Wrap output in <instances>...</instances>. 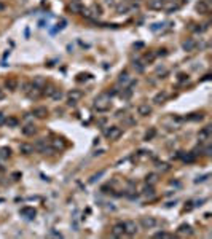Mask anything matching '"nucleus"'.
I'll return each instance as SVG.
<instances>
[{"mask_svg":"<svg viewBox=\"0 0 212 239\" xmlns=\"http://www.w3.org/2000/svg\"><path fill=\"white\" fill-rule=\"evenodd\" d=\"M94 110L96 112H99V113H105V112H109L110 107H112V102H110V97H109V94L107 93H102V94H99L98 97H96L94 100Z\"/></svg>","mask_w":212,"mask_h":239,"instance_id":"1","label":"nucleus"},{"mask_svg":"<svg viewBox=\"0 0 212 239\" xmlns=\"http://www.w3.org/2000/svg\"><path fill=\"white\" fill-rule=\"evenodd\" d=\"M104 134H105V137H107L109 140H118L120 137H121V134H123V129L118 128V126H110V128L105 129Z\"/></svg>","mask_w":212,"mask_h":239,"instance_id":"2","label":"nucleus"},{"mask_svg":"<svg viewBox=\"0 0 212 239\" xmlns=\"http://www.w3.org/2000/svg\"><path fill=\"white\" fill-rule=\"evenodd\" d=\"M124 226V234H128V236H134V234H137V223L132 222V220H126V222L123 223Z\"/></svg>","mask_w":212,"mask_h":239,"instance_id":"3","label":"nucleus"},{"mask_svg":"<svg viewBox=\"0 0 212 239\" xmlns=\"http://www.w3.org/2000/svg\"><path fill=\"white\" fill-rule=\"evenodd\" d=\"M139 223H140V226L145 228V229H151V228H155L156 225H158L155 217H140Z\"/></svg>","mask_w":212,"mask_h":239,"instance_id":"4","label":"nucleus"},{"mask_svg":"<svg viewBox=\"0 0 212 239\" xmlns=\"http://www.w3.org/2000/svg\"><path fill=\"white\" fill-rule=\"evenodd\" d=\"M196 11L199 13V15H209L211 2H209V0H199V2L196 3Z\"/></svg>","mask_w":212,"mask_h":239,"instance_id":"5","label":"nucleus"},{"mask_svg":"<svg viewBox=\"0 0 212 239\" xmlns=\"http://www.w3.org/2000/svg\"><path fill=\"white\" fill-rule=\"evenodd\" d=\"M196 48H198V42H196V40H193V38H187V40H183V42H182V49H183V51H187V53L196 51Z\"/></svg>","mask_w":212,"mask_h":239,"instance_id":"6","label":"nucleus"},{"mask_svg":"<svg viewBox=\"0 0 212 239\" xmlns=\"http://www.w3.org/2000/svg\"><path fill=\"white\" fill-rule=\"evenodd\" d=\"M211 136H212V128L211 126H204L199 132H198V139L201 142H207L211 139Z\"/></svg>","mask_w":212,"mask_h":239,"instance_id":"7","label":"nucleus"},{"mask_svg":"<svg viewBox=\"0 0 212 239\" xmlns=\"http://www.w3.org/2000/svg\"><path fill=\"white\" fill-rule=\"evenodd\" d=\"M19 214L22 215V217H26V218H34L37 215V210L34 207H30V206H24V207L19 209Z\"/></svg>","mask_w":212,"mask_h":239,"instance_id":"8","label":"nucleus"},{"mask_svg":"<svg viewBox=\"0 0 212 239\" xmlns=\"http://www.w3.org/2000/svg\"><path fill=\"white\" fill-rule=\"evenodd\" d=\"M32 115H34L35 118L38 119H43L48 117V108L47 107H35L34 110H32Z\"/></svg>","mask_w":212,"mask_h":239,"instance_id":"9","label":"nucleus"},{"mask_svg":"<svg viewBox=\"0 0 212 239\" xmlns=\"http://www.w3.org/2000/svg\"><path fill=\"white\" fill-rule=\"evenodd\" d=\"M168 97H169V94L166 93V91H160V93H156V94H155L153 102H155L156 105H161V104H164L166 100H168Z\"/></svg>","mask_w":212,"mask_h":239,"instance_id":"10","label":"nucleus"},{"mask_svg":"<svg viewBox=\"0 0 212 239\" xmlns=\"http://www.w3.org/2000/svg\"><path fill=\"white\" fill-rule=\"evenodd\" d=\"M5 89H8V91H16L18 89V80L15 77H10V78L5 80Z\"/></svg>","mask_w":212,"mask_h":239,"instance_id":"11","label":"nucleus"},{"mask_svg":"<svg viewBox=\"0 0 212 239\" xmlns=\"http://www.w3.org/2000/svg\"><path fill=\"white\" fill-rule=\"evenodd\" d=\"M123 234H124L123 223H117V225L112 228V236H113V238H123Z\"/></svg>","mask_w":212,"mask_h":239,"instance_id":"12","label":"nucleus"},{"mask_svg":"<svg viewBox=\"0 0 212 239\" xmlns=\"http://www.w3.org/2000/svg\"><path fill=\"white\" fill-rule=\"evenodd\" d=\"M137 113H139L140 117H148L151 113V107L148 104H140L139 107H137Z\"/></svg>","mask_w":212,"mask_h":239,"instance_id":"13","label":"nucleus"},{"mask_svg":"<svg viewBox=\"0 0 212 239\" xmlns=\"http://www.w3.org/2000/svg\"><path fill=\"white\" fill-rule=\"evenodd\" d=\"M67 97H69V100H75V102H78V100L83 97V93L80 89H72V91L67 93Z\"/></svg>","mask_w":212,"mask_h":239,"instance_id":"14","label":"nucleus"},{"mask_svg":"<svg viewBox=\"0 0 212 239\" xmlns=\"http://www.w3.org/2000/svg\"><path fill=\"white\" fill-rule=\"evenodd\" d=\"M21 132H22L24 136L30 137V136L37 134V128H35L34 125H26V126H22V128H21Z\"/></svg>","mask_w":212,"mask_h":239,"instance_id":"15","label":"nucleus"},{"mask_svg":"<svg viewBox=\"0 0 212 239\" xmlns=\"http://www.w3.org/2000/svg\"><path fill=\"white\" fill-rule=\"evenodd\" d=\"M19 151L22 155H32L34 153V145H30V144H21L19 145Z\"/></svg>","mask_w":212,"mask_h":239,"instance_id":"16","label":"nucleus"},{"mask_svg":"<svg viewBox=\"0 0 212 239\" xmlns=\"http://www.w3.org/2000/svg\"><path fill=\"white\" fill-rule=\"evenodd\" d=\"M177 233L179 234H193V229L188 223H182L180 226L177 228Z\"/></svg>","mask_w":212,"mask_h":239,"instance_id":"17","label":"nucleus"},{"mask_svg":"<svg viewBox=\"0 0 212 239\" xmlns=\"http://www.w3.org/2000/svg\"><path fill=\"white\" fill-rule=\"evenodd\" d=\"M131 81V77H129V73H128L126 70L120 73V77H118V83L120 85H128Z\"/></svg>","mask_w":212,"mask_h":239,"instance_id":"18","label":"nucleus"},{"mask_svg":"<svg viewBox=\"0 0 212 239\" xmlns=\"http://www.w3.org/2000/svg\"><path fill=\"white\" fill-rule=\"evenodd\" d=\"M148 8H151V10H163L164 3L161 2V0H150V2H148Z\"/></svg>","mask_w":212,"mask_h":239,"instance_id":"19","label":"nucleus"},{"mask_svg":"<svg viewBox=\"0 0 212 239\" xmlns=\"http://www.w3.org/2000/svg\"><path fill=\"white\" fill-rule=\"evenodd\" d=\"M5 125L8 128H18L19 126V119L16 117H8V118H5Z\"/></svg>","mask_w":212,"mask_h":239,"instance_id":"20","label":"nucleus"},{"mask_svg":"<svg viewBox=\"0 0 212 239\" xmlns=\"http://www.w3.org/2000/svg\"><path fill=\"white\" fill-rule=\"evenodd\" d=\"M69 10H70L72 13H75V15H78V13H81V10H83V7L80 5V3L77 2V0H73V2L69 5Z\"/></svg>","mask_w":212,"mask_h":239,"instance_id":"21","label":"nucleus"},{"mask_svg":"<svg viewBox=\"0 0 212 239\" xmlns=\"http://www.w3.org/2000/svg\"><path fill=\"white\" fill-rule=\"evenodd\" d=\"M32 85L37 86V88H40V89H43L45 86H47V81H45V78H41V77H34Z\"/></svg>","mask_w":212,"mask_h":239,"instance_id":"22","label":"nucleus"},{"mask_svg":"<svg viewBox=\"0 0 212 239\" xmlns=\"http://www.w3.org/2000/svg\"><path fill=\"white\" fill-rule=\"evenodd\" d=\"M132 69H134L137 73H144L145 72V64L142 61H134L132 62Z\"/></svg>","mask_w":212,"mask_h":239,"instance_id":"23","label":"nucleus"},{"mask_svg":"<svg viewBox=\"0 0 212 239\" xmlns=\"http://www.w3.org/2000/svg\"><path fill=\"white\" fill-rule=\"evenodd\" d=\"M156 182H158V176H156L155 172H150L148 176L145 177V183H147V185H155Z\"/></svg>","mask_w":212,"mask_h":239,"instance_id":"24","label":"nucleus"},{"mask_svg":"<svg viewBox=\"0 0 212 239\" xmlns=\"http://www.w3.org/2000/svg\"><path fill=\"white\" fill-rule=\"evenodd\" d=\"M11 156V148L10 147H2L0 148V159H7Z\"/></svg>","mask_w":212,"mask_h":239,"instance_id":"25","label":"nucleus"},{"mask_svg":"<svg viewBox=\"0 0 212 239\" xmlns=\"http://www.w3.org/2000/svg\"><path fill=\"white\" fill-rule=\"evenodd\" d=\"M51 147H53L54 150H62L64 147H66V144H64L61 139H53V140H51Z\"/></svg>","mask_w":212,"mask_h":239,"instance_id":"26","label":"nucleus"},{"mask_svg":"<svg viewBox=\"0 0 212 239\" xmlns=\"http://www.w3.org/2000/svg\"><path fill=\"white\" fill-rule=\"evenodd\" d=\"M155 136H156V129H155V128H151L150 131H147V132H145L144 140H145V142H148V140H151V139H153Z\"/></svg>","mask_w":212,"mask_h":239,"instance_id":"27","label":"nucleus"},{"mask_svg":"<svg viewBox=\"0 0 212 239\" xmlns=\"http://www.w3.org/2000/svg\"><path fill=\"white\" fill-rule=\"evenodd\" d=\"M144 195H145L147 198L155 196V188H153V185H147V187H145V190H144Z\"/></svg>","mask_w":212,"mask_h":239,"instance_id":"28","label":"nucleus"},{"mask_svg":"<svg viewBox=\"0 0 212 239\" xmlns=\"http://www.w3.org/2000/svg\"><path fill=\"white\" fill-rule=\"evenodd\" d=\"M120 96H121L123 99H129L131 96H132V89L129 88V86H128V88H124L121 93H120Z\"/></svg>","mask_w":212,"mask_h":239,"instance_id":"29","label":"nucleus"},{"mask_svg":"<svg viewBox=\"0 0 212 239\" xmlns=\"http://www.w3.org/2000/svg\"><path fill=\"white\" fill-rule=\"evenodd\" d=\"M104 174H105V171H104V169H102V171H99L98 174H94V176H91V179H89V183H96V182H98V180H99L100 177L104 176Z\"/></svg>","mask_w":212,"mask_h":239,"instance_id":"30","label":"nucleus"},{"mask_svg":"<svg viewBox=\"0 0 212 239\" xmlns=\"http://www.w3.org/2000/svg\"><path fill=\"white\" fill-rule=\"evenodd\" d=\"M43 89H45V91H41V93H43L45 96H48V97H51V96L54 94V91H56L58 88H54V86H48V88H47V86H45Z\"/></svg>","mask_w":212,"mask_h":239,"instance_id":"31","label":"nucleus"},{"mask_svg":"<svg viewBox=\"0 0 212 239\" xmlns=\"http://www.w3.org/2000/svg\"><path fill=\"white\" fill-rule=\"evenodd\" d=\"M91 13H94L96 16H100L102 15V8H100V5H98V3H94L93 7H91V10H89Z\"/></svg>","mask_w":212,"mask_h":239,"instance_id":"32","label":"nucleus"},{"mask_svg":"<svg viewBox=\"0 0 212 239\" xmlns=\"http://www.w3.org/2000/svg\"><path fill=\"white\" fill-rule=\"evenodd\" d=\"M164 10L168 11V13H172V11L179 10V5H177V3H174V2H171L169 5H166V7H164Z\"/></svg>","mask_w":212,"mask_h":239,"instance_id":"33","label":"nucleus"},{"mask_svg":"<svg viewBox=\"0 0 212 239\" xmlns=\"http://www.w3.org/2000/svg\"><path fill=\"white\" fill-rule=\"evenodd\" d=\"M204 117H202L201 113H191L190 117H187V119L188 121H199V119H202Z\"/></svg>","mask_w":212,"mask_h":239,"instance_id":"34","label":"nucleus"},{"mask_svg":"<svg viewBox=\"0 0 212 239\" xmlns=\"http://www.w3.org/2000/svg\"><path fill=\"white\" fill-rule=\"evenodd\" d=\"M34 88V85L32 83H29V81H26V83H22V93H24L26 96H27V93H29V91Z\"/></svg>","mask_w":212,"mask_h":239,"instance_id":"35","label":"nucleus"},{"mask_svg":"<svg viewBox=\"0 0 212 239\" xmlns=\"http://www.w3.org/2000/svg\"><path fill=\"white\" fill-rule=\"evenodd\" d=\"M66 24H67V21H66V19H62V21H61V24H58V27H54V29L51 30V34H56V32L62 30L64 27H66Z\"/></svg>","mask_w":212,"mask_h":239,"instance_id":"36","label":"nucleus"},{"mask_svg":"<svg viewBox=\"0 0 212 239\" xmlns=\"http://www.w3.org/2000/svg\"><path fill=\"white\" fill-rule=\"evenodd\" d=\"M155 58H156L155 53H147L145 56H144V61H145V62H153Z\"/></svg>","mask_w":212,"mask_h":239,"instance_id":"37","label":"nucleus"},{"mask_svg":"<svg viewBox=\"0 0 212 239\" xmlns=\"http://www.w3.org/2000/svg\"><path fill=\"white\" fill-rule=\"evenodd\" d=\"M171 236H172V234H169L166 231H158V233L153 234V238H156V239H160V238H171Z\"/></svg>","mask_w":212,"mask_h":239,"instance_id":"38","label":"nucleus"},{"mask_svg":"<svg viewBox=\"0 0 212 239\" xmlns=\"http://www.w3.org/2000/svg\"><path fill=\"white\" fill-rule=\"evenodd\" d=\"M51 97H53L54 100H61V99L64 97V94H62V91H61V89H56V91H54V94L51 96Z\"/></svg>","mask_w":212,"mask_h":239,"instance_id":"39","label":"nucleus"},{"mask_svg":"<svg viewBox=\"0 0 212 239\" xmlns=\"http://www.w3.org/2000/svg\"><path fill=\"white\" fill-rule=\"evenodd\" d=\"M128 11H129V5H126V3H124V5H120L117 8V13H121V15L123 13H128Z\"/></svg>","mask_w":212,"mask_h":239,"instance_id":"40","label":"nucleus"},{"mask_svg":"<svg viewBox=\"0 0 212 239\" xmlns=\"http://www.w3.org/2000/svg\"><path fill=\"white\" fill-rule=\"evenodd\" d=\"M177 81H179V83H185V81H188V75H187V73H179V75H177Z\"/></svg>","mask_w":212,"mask_h":239,"instance_id":"41","label":"nucleus"},{"mask_svg":"<svg viewBox=\"0 0 212 239\" xmlns=\"http://www.w3.org/2000/svg\"><path fill=\"white\" fill-rule=\"evenodd\" d=\"M124 123H126V125H136V119L132 118V117H126V119H124Z\"/></svg>","mask_w":212,"mask_h":239,"instance_id":"42","label":"nucleus"},{"mask_svg":"<svg viewBox=\"0 0 212 239\" xmlns=\"http://www.w3.org/2000/svg\"><path fill=\"white\" fill-rule=\"evenodd\" d=\"M166 54H168V49H166V48H161V49H158L156 56H166Z\"/></svg>","mask_w":212,"mask_h":239,"instance_id":"43","label":"nucleus"},{"mask_svg":"<svg viewBox=\"0 0 212 239\" xmlns=\"http://www.w3.org/2000/svg\"><path fill=\"white\" fill-rule=\"evenodd\" d=\"M163 26H164V24H153V26H151V30L156 32L158 29H163Z\"/></svg>","mask_w":212,"mask_h":239,"instance_id":"44","label":"nucleus"},{"mask_svg":"<svg viewBox=\"0 0 212 239\" xmlns=\"http://www.w3.org/2000/svg\"><path fill=\"white\" fill-rule=\"evenodd\" d=\"M5 113H3V112H0V126H2V125H5Z\"/></svg>","mask_w":212,"mask_h":239,"instance_id":"45","label":"nucleus"},{"mask_svg":"<svg viewBox=\"0 0 212 239\" xmlns=\"http://www.w3.org/2000/svg\"><path fill=\"white\" fill-rule=\"evenodd\" d=\"M104 2H105V5H107V7H113L115 5L113 0H104Z\"/></svg>","mask_w":212,"mask_h":239,"instance_id":"46","label":"nucleus"},{"mask_svg":"<svg viewBox=\"0 0 212 239\" xmlns=\"http://www.w3.org/2000/svg\"><path fill=\"white\" fill-rule=\"evenodd\" d=\"M160 169L161 171H169V166L168 164H160Z\"/></svg>","mask_w":212,"mask_h":239,"instance_id":"47","label":"nucleus"},{"mask_svg":"<svg viewBox=\"0 0 212 239\" xmlns=\"http://www.w3.org/2000/svg\"><path fill=\"white\" fill-rule=\"evenodd\" d=\"M49 234H51V236H56V238H62V234H61V233H58V231H51Z\"/></svg>","mask_w":212,"mask_h":239,"instance_id":"48","label":"nucleus"},{"mask_svg":"<svg viewBox=\"0 0 212 239\" xmlns=\"http://www.w3.org/2000/svg\"><path fill=\"white\" fill-rule=\"evenodd\" d=\"M100 155H104V150H98V151H94V156H100Z\"/></svg>","mask_w":212,"mask_h":239,"instance_id":"49","label":"nucleus"},{"mask_svg":"<svg viewBox=\"0 0 212 239\" xmlns=\"http://www.w3.org/2000/svg\"><path fill=\"white\" fill-rule=\"evenodd\" d=\"M3 10H5V3H3V2H0V13H2Z\"/></svg>","mask_w":212,"mask_h":239,"instance_id":"50","label":"nucleus"},{"mask_svg":"<svg viewBox=\"0 0 212 239\" xmlns=\"http://www.w3.org/2000/svg\"><path fill=\"white\" fill-rule=\"evenodd\" d=\"M142 46H144V43H136L134 45V48H142Z\"/></svg>","mask_w":212,"mask_h":239,"instance_id":"51","label":"nucleus"},{"mask_svg":"<svg viewBox=\"0 0 212 239\" xmlns=\"http://www.w3.org/2000/svg\"><path fill=\"white\" fill-rule=\"evenodd\" d=\"M3 97H5V93H3V91H2V89H0V100H2Z\"/></svg>","mask_w":212,"mask_h":239,"instance_id":"52","label":"nucleus"}]
</instances>
